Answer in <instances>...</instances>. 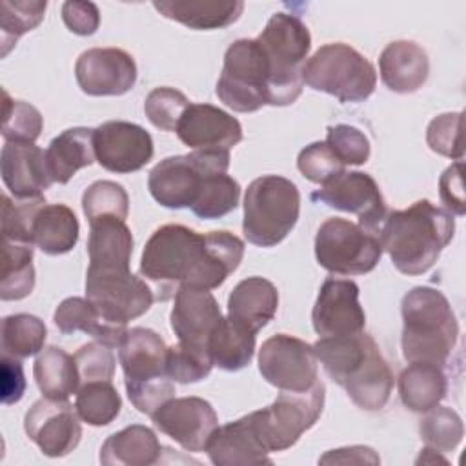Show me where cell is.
Here are the masks:
<instances>
[{
    "label": "cell",
    "mask_w": 466,
    "mask_h": 466,
    "mask_svg": "<svg viewBox=\"0 0 466 466\" xmlns=\"http://www.w3.org/2000/svg\"><path fill=\"white\" fill-rule=\"evenodd\" d=\"M244 242L229 231L197 233L182 224L153 231L144 246L140 275L167 300L180 286L215 289L240 266Z\"/></svg>",
    "instance_id": "6da1fadb"
},
{
    "label": "cell",
    "mask_w": 466,
    "mask_h": 466,
    "mask_svg": "<svg viewBox=\"0 0 466 466\" xmlns=\"http://www.w3.org/2000/svg\"><path fill=\"white\" fill-rule=\"evenodd\" d=\"M313 351L329 379L346 390L355 406L366 411L386 406L393 390V373L368 333L324 337L313 344Z\"/></svg>",
    "instance_id": "7a4b0ae2"
},
{
    "label": "cell",
    "mask_w": 466,
    "mask_h": 466,
    "mask_svg": "<svg viewBox=\"0 0 466 466\" xmlns=\"http://www.w3.org/2000/svg\"><path fill=\"white\" fill-rule=\"evenodd\" d=\"M455 235V218L430 200H417L408 209L390 211L379 240L393 266L404 275H422L439 258Z\"/></svg>",
    "instance_id": "3957f363"
},
{
    "label": "cell",
    "mask_w": 466,
    "mask_h": 466,
    "mask_svg": "<svg viewBox=\"0 0 466 466\" xmlns=\"http://www.w3.org/2000/svg\"><path fill=\"white\" fill-rule=\"evenodd\" d=\"M400 313L404 359L444 368L459 339V322L444 293L430 286H417L402 297Z\"/></svg>",
    "instance_id": "277c9868"
},
{
    "label": "cell",
    "mask_w": 466,
    "mask_h": 466,
    "mask_svg": "<svg viewBox=\"0 0 466 466\" xmlns=\"http://www.w3.org/2000/svg\"><path fill=\"white\" fill-rule=\"evenodd\" d=\"M268 60V106L293 104L304 86L302 69L311 49L308 25L289 13H275L257 36Z\"/></svg>",
    "instance_id": "5b68a950"
},
{
    "label": "cell",
    "mask_w": 466,
    "mask_h": 466,
    "mask_svg": "<svg viewBox=\"0 0 466 466\" xmlns=\"http://www.w3.org/2000/svg\"><path fill=\"white\" fill-rule=\"evenodd\" d=\"M118 360L131 404L146 415H153L166 400L175 397V384L167 375V346L149 328L127 329L118 346Z\"/></svg>",
    "instance_id": "8992f818"
},
{
    "label": "cell",
    "mask_w": 466,
    "mask_h": 466,
    "mask_svg": "<svg viewBox=\"0 0 466 466\" xmlns=\"http://www.w3.org/2000/svg\"><path fill=\"white\" fill-rule=\"evenodd\" d=\"M299 213L300 193L289 178L258 177L248 186L244 197V237L255 246L273 248L295 228Z\"/></svg>",
    "instance_id": "52a82bcc"
},
{
    "label": "cell",
    "mask_w": 466,
    "mask_h": 466,
    "mask_svg": "<svg viewBox=\"0 0 466 466\" xmlns=\"http://www.w3.org/2000/svg\"><path fill=\"white\" fill-rule=\"evenodd\" d=\"M304 84L328 93L340 102H364L377 86L373 64L348 44L335 42L319 47L302 69Z\"/></svg>",
    "instance_id": "ba28073f"
},
{
    "label": "cell",
    "mask_w": 466,
    "mask_h": 466,
    "mask_svg": "<svg viewBox=\"0 0 466 466\" xmlns=\"http://www.w3.org/2000/svg\"><path fill=\"white\" fill-rule=\"evenodd\" d=\"M228 167L229 151L197 149L187 155L160 160L149 171L147 187L160 206L169 209H191L206 178L228 173Z\"/></svg>",
    "instance_id": "9c48e42d"
},
{
    "label": "cell",
    "mask_w": 466,
    "mask_h": 466,
    "mask_svg": "<svg viewBox=\"0 0 466 466\" xmlns=\"http://www.w3.org/2000/svg\"><path fill=\"white\" fill-rule=\"evenodd\" d=\"M86 299L107 322L126 326L151 308L155 295L127 264H89Z\"/></svg>",
    "instance_id": "30bf717a"
},
{
    "label": "cell",
    "mask_w": 466,
    "mask_h": 466,
    "mask_svg": "<svg viewBox=\"0 0 466 466\" xmlns=\"http://www.w3.org/2000/svg\"><path fill=\"white\" fill-rule=\"evenodd\" d=\"M268 60L257 38L235 40L224 55L215 93L237 113H255L268 106Z\"/></svg>",
    "instance_id": "8fae6325"
},
{
    "label": "cell",
    "mask_w": 466,
    "mask_h": 466,
    "mask_svg": "<svg viewBox=\"0 0 466 466\" xmlns=\"http://www.w3.org/2000/svg\"><path fill=\"white\" fill-rule=\"evenodd\" d=\"M322 408L324 384L319 380L306 391H280L271 406L249 415L258 441L271 453L291 448L319 420Z\"/></svg>",
    "instance_id": "7c38bea8"
},
{
    "label": "cell",
    "mask_w": 466,
    "mask_h": 466,
    "mask_svg": "<svg viewBox=\"0 0 466 466\" xmlns=\"http://www.w3.org/2000/svg\"><path fill=\"white\" fill-rule=\"evenodd\" d=\"M315 257L320 268L335 275H364L375 269L382 257L377 233L351 220L331 217L315 235Z\"/></svg>",
    "instance_id": "4fadbf2b"
},
{
    "label": "cell",
    "mask_w": 466,
    "mask_h": 466,
    "mask_svg": "<svg viewBox=\"0 0 466 466\" xmlns=\"http://www.w3.org/2000/svg\"><path fill=\"white\" fill-rule=\"evenodd\" d=\"M258 371L280 391H306L319 382V360L313 344L279 333L258 350Z\"/></svg>",
    "instance_id": "5bb4252c"
},
{
    "label": "cell",
    "mask_w": 466,
    "mask_h": 466,
    "mask_svg": "<svg viewBox=\"0 0 466 466\" xmlns=\"http://www.w3.org/2000/svg\"><path fill=\"white\" fill-rule=\"evenodd\" d=\"M311 200L359 217V224L379 233L388 215L386 202L375 178L362 171H342L311 193Z\"/></svg>",
    "instance_id": "9a60e30c"
},
{
    "label": "cell",
    "mask_w": 466,
    "mask_h": 466,
    "mask_svg": "<svg viewBox=\"0 0 466 466\" xmlns=\"http://www.w3.org/2000/svg\"><path fill=\"white\" fill-rule=\"evenodd\" d=\"M78 419L76 408L67 400L44 397L27 410L24 430L44 455L64 457L71 453L82 439Z\"/></svg>",
    "instance_id": "2e32d148"
},
{
    "label": "cell",
    "mask_w": 466,
    "mask_h": 466,
    "mask_svg": "<svg viewBox=\"0 0 466 466\" xmlns=\"http://www.w3.org/2000/svg\"><path fill=\"white\" fill-rule=\"evenodd\" d=\"M95 158L111 173H133L142 169L155 153L151 135L138 124L109 120L93 135Z\"/></svg>",
    "instance_id": "e0dca14e"
},
{
    "label": "cell",
    "mask_w": 466,
    "mask_h": 466,
    "mask_svg": "<svg viewBox=\"0 0 466 466\" xmlns=\"http://www.w3.org/2000/svg\"><path fill=\"white\" fill-rule=\"evenodd\" d=\"M78 87L89 96H120L137 82V64L118 47H93L84 51L75 64Z\"/></svg>",
    "instance_id": "ac0fdd59"
},
{
    "label": "cell",
    "mask_w": 466,
    "mask_h": 466,
    "mask_svg": "<svg viewBox=\"0 0 466 466\" xmlns=\"http://www.w3.org/2000/svg\"><path fill=\"white\" fill-rule=\"evenodd\" d=\"M155 426L186 451H204L218 426L213 406L200 397H171L153 415Z\"/></svg>",
    "instance_id": "d6986e66"
},
{
    "label": "cell",
    "mask_w": 466,
    "mask_h": 466,
    "mask_svg": "<svg viewBox=\"0 0 466 466\" xmlns=\"http://www.w3.org/2000/svg\"><path fill=\"white\" fill-rule=\"evenodd\" d=\"M311 322L319 339L360 333L366 313L359 302V286L346 279H326L319 289Z\"/></svg>",
    "instance_id": "ffe728a7"
},
{
    "label": "cell",
    "mask_w": 466,
    "mask_h": 466,
    "mask_svg": "<svg viewBox=\"0 0 466 466\" xmlns=\"http://www.w3.org/2000/svg\"><path fill=\"white\" fill-rule=\"evenodd\" d=\"M220 320L222 311L209 289L191 286H180L177 289L169 322L178 342L208 351L209 337Z\"/></svg>",
    "instance_id": "44dd1931"
},
{
    "label": "cell",
    "mask_w": 466,
    "mask_h": 466,
    "mask_svg": "<svg viewBox=\"0 0 466 466\" xmlns=\"http://www.w3.org/2000/svg\"><path fill=\"white\" fill-rule=\"evenodd\" d=\"M180 142L191 149L229 151L242 140L240 122L211 104H189L177 124Z\"/></svg>",
    "instance_id": "7402d4cb"
},
{
    "label": "cell",
    "mask_w": 466,
    "mask_h": 466,
    "mask_svg": "<svg viewBox=\"0 0 466 466\" xmlns=\"http://www.w3.org/2000/svg\"><path fill=\"white\" fill-rule=\"evenodd\" d=\"M0 171L5 187L15 198H36L53 184L46 153L35 144L5 142L0 157Z\"/></svg>",
    "instance_id": "603a6c76"
},
{
    "label": "cell",
    "mask_w": 466,
    "mask_h": 466,
    "mask_svg": "<svg viewBox=\"0 0 466 466\" xmlns=\"http://www.w3.org/2000/svg\"><path fill=\"white\" fill-rule=\"evenodd\" d=\"M204 451L217 466L273 464L269 453L257 437L249 413L224 426H217Z\"/></svg>",
    "instance_id": "cb8c5ba5"
},
{
    "label": "cell",
    "mask_w": 466,
    "mask_h": 466,
    "mask_svg": "<svg viewBox=\"0 0 466 466\" xmlns=\"http://www.w3.org/2000/svg\"><path fill=\"white\" fill-rule=\"evenodd\" d=\"M380 78L390 91L413 93L428 80L430 60L426 51L411 40L388 44L379 58Z\"/></svg>",
    "instance_id": "d4e9b609"
},
{
    "label": "cell",
    "mask_w": 466,
    "mask_h": 466,
    "mask_svg": "<svg viewBox=\"0 0 466 466\" xmlns=\"http://www.w3.org/2000/svg\"><path fill=\"white\" fill-rule=\"evenodd\" d=\"M279 308V291L273 282L262 277H248L240 280L228 297V317L258 333L273 320Z\"/></svg>",
    "instance_id": "484cf974"
},
{
    "label": "cell",
    "mask_w": 466,
    "mask_h": 466,
    "mask_svg": "<svg viewBox=\"0 0 466 466\" xmlns=\"http://www.w3.org/2000/svg\"><path fill=\"white\" fill-rule=\"evenodd\" d=\"M153 7L166 18L191 29H222L244 11L240 0H155Z\"/></svg>",
    "instance_id": "4316f807"
},
{
    "label": "cell",
    "mask_w": 466,
    "mask_h": 466,
    "mask_svg": "<svg viewBox=\"0 0 466 466\" xmlns=\"http://www.w3.org/2000/svg\"><path fill=\"white\" fill-rule=\"evenodd\" d=\"M93 135L95 129L91 127H71L49 142L46 162L53 182L67 184L78 169L96 160Z\"/></svg>",
    "instance_id": "83f0119b"
},
{
    "label": "cell",
    "mask_w": 466,
    "mask_h": 466,
    "mask_svg": "<svg viewBox=\"0 0 466 466\" xmlns=\"http://www.w3.org/2000/svg\"><path fill=\"white\" fill-rule=\"evenodd\" d=\"M53 320L64 335L82 331L111 348H118L127 333L126 326L107 322L96 308L82 297H69L62 300L55 309Z\"/></svg>",
    "instance_id": "f1b7e54d"
},
{
    "label": "cell",
    "mask_w": 466,
    "mask_h": 466,
    "mask_svg": "<svg viewBox=\"0 0 466 466\" xmlns=\"http://www.w3.org/2000/svg\"><path fill=\"white\" fill-rule=\"evenodd\" d=\"M160 450L151 428L131 424L106 439L100 448V462L106 466H151L158 462Z\"/></svg>",
    "instance_id": "f546056e"
},
{
    "label": "cell",
    "mask_w": 466,
    "mask_h": 466,
    "mask_svg": "<svg viewBox=\"0 0 466 466\" xmlns=\"http://www.w3.org/2000/svg\"><path fill=\"white\" fill-rule=\"evenodd\" d=\"M78 218L66 204H44L31 226L33 244L46 255H64L78 242Z\"/></svg>",
    "instance_id": "4dcf8cb0"
},
{
    "label": "cell",
    "mask_w": 466,
    "mask_h": 466,
    "mask_svg": "<svg viewBox=\"0 0 466 466\" xmlns=\"http://www.w3.org/2000/svg\"><path fill=\"white\" fill-rule=\"evenodd\" d=\"M448 393V379L442 366L430 362H410L399 375V395L402 404L415 411L426 413L441 404Z\"/></svg>",
    "instance_id": "1f68e13d"
},
{
    "label": "cell",
    "mask_w": 466,
    "mask_h": 466,
    "mask_svg": "<svg viewBox=\"0 0 466 466\" xmlns=\"http://www.w3.org/2000/svg\"><path fill=\"white\" fill-rule=\"evenodd\" d=\"M33 375L44 397L67 400L80 388V375L75 357L62 348H44L33 366Z\"/></svg>",
    "instance_id": "d6a6232c"
},
{
    "label": "cell",
    "mask_w": 466,
    "mask_h": 466,
    "mask_svg": "<svg viewBox=\"0 0 466 466\" xmlns=\"http://www.w3.org/2000/svg\"><path fill=\"white\" fill-rule=\"evenodd\" d=\"M255 337L257 333L233 322L229 317H222L208 342L213 366L226 371L246 368L255 355Z\"/></svg>",
    "instance_id": "836d02e7"
},
{
    "label": "cell",
    "mask_w": 466,
    "mask_h": 466,
    "mask_svg": "<svg viewBox=\"0 0 466 466\" xmlns=\"http://www.w3.org/2000/svg\"><path fill=\"white\" fill-rule=\"evenodd\" d=\"M133 253V235L126 220L106 217L89 222V264H127Z\"/></svg>",
    "instance_id": "e575fe53"
},
{
    "label": "cell",
    "mask_w": 466,
    "mask_h": 466,
    "mask_svg": "<svg viewBox=\"0 0 466 466\" xmlns=\"http://www.w3.org/2000/svg\"><path fill=\"white\" fill-rule=\"evenodd\" d=\"M0 299L22 300L35 288L33 246L4 240V262L0 275Z\"/></svg>",
    "instance_id": "d590c367"
},
{
    "label": "cell",
    "mask_w": 466,
    "mask_h": 466,
    "mask_svg": "<svg viewBox=\"0 0 466 466\" xmlns=\"http://www.w3.org/2000/svg\"><path fill=\"white\" fill-rule=\"evenodd\" d=\"M47 329L44 320L29 313L9 315L2 320V355L27 359L44 350Z\"/></svg>",
    "instance_id": "8d00e7d4"
},
{
    "label": "cell",
    "mask_w": 466,
    "mask_h": 466,
    "mask_svg": "<svg viewBox=\"0 0 466 466\" xmlns=\"http://www.w3.org/2000/svg\"><path fill=\"white\" fill-rule=\"evenodd\" d=\"M75 408L86 424L106 426L118 417L122 399L111 380H93L78 388Z\"/></svg>",
    "instance_id": "74e56055"
},
{
    "label": "cell",
    "mask_w": 466,
    "mask_h": 466,
    "mask_svg": "<svg viewBox=\"0 0 466 466\" xmlns=\"http://www.w3.org/2000/svg\"><path fill=\"white\" fill-rule=\"evenodd\" d=\"M47 2L44 0H2L0 2V46L5 56L16 40L27 31L35 29L46 13Z\"/></svg>",
    "instance_id": "f35d334b"
},
{
    "label": "cell",
    "mask_w": 466,
    "mask_h": 466,
    "mask_svg": "<svg viewBox=\"0 0 466 466\" xmlns=\"http://www.w3.org/2000/svg\"><path fill=\"white\" fill-rule=\"evenodd\" d=\"M240 186L228 173L211 175L206 178L191 211L206 220L222 218L238 206Z\"/></svg>",
    "instance_id": "ab89813d"
},
{
    "label": "cell",
    "mask_w": 466,
    "mask_h": 466,
    "mask_svg": "<svg viewBox=\"0 0 466 466\" xmlns=\"http://www.w3.org/2000/svg\"><path fill=\"white\" fill-rule=\"evenodd\" d=\"M420 439L439 453L453 451L464 435L462 419L448 406H435L426 411L419 424Z\"/></svg>",
    "instance_id": "60d3db41"
},
{
    "label": "cell",
    "mask_w": 466,
    "mask_h": 466,
    "mask_svg": "<svg viewBox=\"0 0 466 466\" xmlns=\"http://www.w3.org/2000/svg\"><path fill=\"white\" fill-rule=\"evenodd\" d=\"M82 209L87 222L106 217L126 220L129 213V197L120 184L113 180H96L84 191Z\"/></svg>",
    "instance_id": "b9f144b4"
},
{
    "label": "cell",
    "mask_w": 466,
    "mask_h": 466,
    "mask_svg": "<svg viewBox=\"0 0 466 466\" xmlns=\"http://www.w3.org/2000/svg\"><path fill=\"white\" fill-rule=\"evenodd\" d=\"M44 127L40 111L24 102L13 100L7 91H4V122L2 137L5 142H24L35 144Z\"/></svg>",
    "instance_id": "7bdbcfd3"
},
{
    "label": "cell",
    "mask_w": 466,
    "mask_h": 466,
    "mask_svg": "<svg viewBox=\"0 0 466 466\" xmlns=\"http://www.w3.org/2000/svg\"><path fill=\"white\" fill-rule=\"evenodd\" d=\"M46 204L44 197L36 198H15L2 195V237L4 240L22 242L33 246L31 226L36 211Z\"/></svg>",
    "instance_id": "ee69618b"
},
{
    "label": "cell",
    "mask_w": 466,
    "mask_h": 466,
    "mask_svg": "<svg viewBox=\"0 0 466 466\" xmlns=\"http://www.w3.org/2000/svg\"><path fill=\"white\" fill-rule=\"evenodd\" d=\"M191 102L187 96L173 87H155L144 102V113L147 120L162 129V131H175L180 116L184 115L186 107Z\"/></svg>",
    "instance_id": "f6af8a7d"
},
{
    "label": "cell",
    "mask_w": 466,
    "mask_h": 466,
    "mask_svg": "<svg viewBox=\"0 0 466 466\" xmlns=\"http://www.w3.org/2000/svg\"><path fill=\"white\" fill-rule=\"evenodd\" d=\"M167 375L173 382L189 384L206 379L213 368L208 351L189 348L182 342L167 348Z\"/></svg>",
    "instance_id": "bcb514c9"
},
{
    "label": "cell",
    "mask_w": 466,
    "mask_h": 466,
    "mask_svg": "<svg viewBox=\"0 0 466 466\" xmlns=\"http://www.w3.org/2000/svg\"><path fill=\"white\" fill-rule=\"evenodd\" d=\"M426 142L437 155L462 160V113H442L426 129Z\"/></svg>",
    "instance_id": "7dc6e473"
},
{
    "label": "cell",
    "mask_w": 466,
    "mask_h": 466,
    "mask_svg": "<svg viewBox=\"0 0 466 466\" xmlns=\"http://www.w3.org/2000/svg\"><path fill=\"white\" fill-rule=\"evenodd\" d=\"M297 167L304 175V178L320 186L346 171L344 164L335 157L326 142H313L306 146L299 153Z\"/></svg>",
    "instance_id": "c3c4849f"
},
{
    "label": "cell",
    "mask_w": 466,
    "mask_h": 466,
    "mask_svg": "<svg viewBox=\"0 0 466 466\" xmlns=\"http://www.w3.org/2000/svg\"><path fill=\"white\" fill-rule=\"evenodd\" d=\"M326 144L344 166H360L370 158V140L360 129L353 126H329Z\"/></svg>",
    "instance_id": "681fc988"
},
{
    "label": "cell",
    "mask_w": 466,
    "mask_h": 466,
    "mask_svg": "<svg viewBox=\"0 0 466 466\" xmlns=\"http://www.w3.org/2000/svg\"><path fill=\"white\" fill-rule=\"evenodd\" d=\"M73 357L78 368L80 386L93 380H113L116 360L111 346L98 340L87 342Z\"/></svg>",
    "instance_id": "f907efd6"
},
{
    "label": "cell",
    "mask_w": 466,
    "mask_h": 466,
    "mask_svg": "<svg viewBox=\"0 0 466 466\" xmlns=\"http://www.w3.org/2000/svg\"><path fill=\"white\" fill-rule=\"evenodd\" d=\"M62 20L66 27L80 36H89L96 33L100 25V13L93 2H64Z\"/></svg>",
    "instance_id": "816d5d0a"
},
{
    "label": "cell",
    "mask_w": 466,
    "mask_h": 466,
    "mask_svg": "<svg viewBox=\"0 0 466 466\" xmlns=\"http://www.w3.org/2000/svg\"><path fill=\"white\" fill-rule=\"evenodd\" d=\"M439 193L446 208L455 215H464V189H462V160H457L439 178Z\"/></svg>",
    "instance_id": "f5cc1de1"
},
{
    "label": "cell",
    "mask_w": 466,
    "mask_h": 466,
    "mask_svg": "<svg viewBox=\"0 0 466 466\" xmlns=\"http://www.w3.org/2000/svg\"><path fill=\"white\" fill-rule=\"evenodd\" d=\"M25 393V377L20 359L2 355L0 362V395L4 404L18 402Z\"/></svg>",
    "instance_id": "db71d44e"
},
{
    "label": "cell",
    "mask_w": 466,
    "mask_h": 466,
    "mask_svg": "<svg viewBox=\"0 0 466 466\" xmlns=\"http://www.w3.org/2000/svg\"><path fill=\"white\" fill-rule=\"evenodd\" d=\"M319 462H339V464H348V462H371L379 464L380 459L375 455V451L368 446H351V448H339L328 451L324 457L319 459Z\"/></svg>",
    "instance_id": "11a10c76"
}]
</instances>
